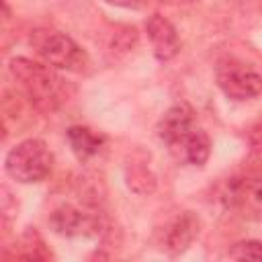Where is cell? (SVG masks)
<instances>
[{
    "label": "cell",
    "instance_id": "6da1fadb",
    "mask_svg": "<svg viewBox=\"0 0 262 262\" xmlns=\"http://www.w3.org/2000/svg\"><path fill=\"white\" fill-rule=\"evenodd\" d=\"M8 72L29 102L41 113L57 111L74 94V86L45 61L41 63L27 57H14L8 63Z\"/></svg>",
    "mask_w": 262,
    "mask_h": 262
},
{
    "label": "cell",
    "instance_id": "7a4b0ae2",
    "mask_svg": "<svg viewBox=\"0 0 262 262\" xmlns=\"http://www.w3.org/2000/svg\"><path fill=\"white\" fill-rule=\"evenodd\" d=\"M31 45L35 47L37 55L51 68L72 72V74H86L90 70L88 53L66 33L33 31Z\"/></svg>",
    "mask_w": 262,
    "mask_h": 262
},
{
    "label": "cell",
    "instance_id": "3957f363",
    "mask_svg": "<svg viewBox=\"0 0 262 262\" xmlns=\"http://www.w3.org/2000/svg\"><path fill=\"white\" fill-rule=\"evenodd\" d=\"M4 168L16 182H41L53 170V154L43 139H25L6 154Z\"/></svg>",
    "mask_w": 262,
    "mask_h": 262
},
{
    "label": "cell",
    "instance_id": "277c9868",
    "mask_svg": "<svg viewBox=\"0 0 262 262\" xmlns=\"http://www.w3.org/2000/svg\"><path fill=\"white\" fill-rule=\"evenodd\" d=\"M219 201L225 209L239 215L262 213V168H248L227 178L219 186Z\"/></svg>",
    "mask_w": 262,
    "mask_h": 262
},
{
    "label": "cell",
    "instance_id": "5b68a950",
    "mask_svg": "<svg viewBox=\"0 0 262 262\" xmlns=\"http://www.w3.org/2000/svg\"><path fill=\"white\" fill-rule=\"evenodd\" d=\"M215 80L221 92L235 102L252 100L262 94V74L254 66L235 57H227L217 63Z\"/></svg>",
    "mask_w": 262,
    "mask_h": 262
},
{
    "label": "cell",
    "instance_id": "8992f818",
    "mask_svg": "<svg viewBox=\"0 0 262 262\" xmlns=\"http://www.w3.org/2000/svg\"><path fill=\"white\" fill-rule=\"evenodd\" d=\"M49 227L57 235L90 237V235H98L100 219L90 211H84V209H80L76 205H70V203H63V205H59L51 211Z\"/></svg>",
    "mask_w": 262,
    "mask_h": 262
},
{
    "label": "cell",
    "instance_id": "52a82bcc",
    "mask_svg": "<svg viewBox=\"0 0 262 262\" xmlns=\"http://www.w3.org/2000/svg\"><path fill=\"white\" fill-rule=\"evenodd\" d=\"M145 31H147V39L151 43L154 55L160 61H170L178 55L180 39L174 25L168 18H164L162 14H151L145 20Z\"/></svg>",
    "mask_w": 262,
    "mask_h": 262
},
{
    "label": "cell",
    "instance_id": "ba28073f",
    "mask_svg": "<svg viewBox=\"0 0 262 262\" xmlns=\"http://www.w3.org/2000/svg\"><path fill=\"white\" fill-rule=\"evenodd\" d=\"M201 231V219L192 213V211H184L180 213L176 219L170 221V225L164 231V250L170 256H178L184 250H188V246L196 239Z\"/></svg>",
    "mask_w": 262,
    "mask_h": 262
},
{
    "label": "cell",
    "instance_id": "9c48e42d",
    "mask_svg": "<svg viewBox=\"0 0 262 262\" xmlns=\"http://www.w3.org/2000/svg\"><path fill=\"white\" fill-rule=\"evenodd\" d=\"M168 149L182 164H188V166H205L207 160H209V156H211V139L196 125L192 131H188L182 139H178Z\"/></svg>",
    "mask_w": 262,
    "mask_h": 262
},
{
    "label": "cell",
    "instance_id": "30bf717a",
    "mask_svg": "<svg viewBox=\"0 0 262 262\" xmlns=\"http://www.w3.org/2000/svg\"><path fill=\"white\" fill-rule=\"evenodd\" d=\"M196 127V119H194V111L188 104H174L170 106L164 117L160 119L158 125V135L160 139L170 147L174 145L178 139H182L188 131H192Z\"/></svg>",
    "mask_w": 262,
    "mask_h": 262
},
{
    "label": "cell",
    "instance_id": "8fae6325",
    "mask_svg": "<svg viewBox=\"0 0 262 262\" xmlns=\"http://www.w3.org/2000/svg\"><path fill=\"white\" fill-rule=\"evenodd\" d=\"M68 141L72 145V151L80 160H88V158L96 156L102 147V135H96L92 129L82 127V125L68 129Z\"/></svg>",
    "mask_w": 262,
    "mask_h": 262
},
{
    "label": "cell",
    "instance_id": "7c38bea8",
    "mask_svg": "<svg viewBox=\"0 0 262 262\" xmlns=\"http://www.w3.org/2000/svg\"><path fill=\"white\" fill-rule=\"evenodd\" d=\"M125 178H127V186L137 192V194H149L156 188V176L149 170L147 164L143 162H131L125 168Z\"/></svg>",
    "mask_w": 262,
    "mask_h": 262
},
{
    "label": "cell",
    "instance_id": "4fadbf2b",
    "mask_svg": "<svg viewBox=\"0 0 262 262\" xmlns=\"http://www.w3.org/2000/svg\"><path fill=\"white\" fill-rule=\"evenodd\" d=\"M23 252L16 254V258H23V260H45L49 258V252L43 248V239L33 231H29L27 235H23Z\"/></svg>",
    "mask_w": 262,
    "mask_h": 262
},
{
    "label": "cell",
    "instance_id": "5bb4252c",
    "mask_svg": "<svg viewBox=\"0 0 262 262\" xmlns=\"http://www.w3.org/2000/svg\"><path fill=\"white\" fill-rule=\"evenodd\" d=\"M227 256L233 260H262V242H258V239L237 242L231 246Z\"/></svg>",
    "mask_w": 262,
    "mask_h": 262
},
{
    "label": "cell",
    "instance_id": "9a60e30c",
    "mask_svg": "<svg viewBox=\"0 0 262 262\" xmlns=\"http://www.w3.org/2000/svg\"><path fill=\"white\" fill-rule=\"evenodd\" d=\"M248 143H250V154H248L250 168H262V121L250 129Z\"/></svg>",
    "mask_w": 262,
    "mask_h": 262
},
{
    "label": "cell",
    "instance_id": "2e32d148",
    "mask_svg": "<svg viewBox=\"0 0 262 262\" xmlns=\"http://www.w3.org/2000/svg\"><path fill=\"white\" fill-rule=\"evenodd\" d=\"M244 14H260L262 12V0H237Z\"/></svg>",
    "mask_w": 262,
    "mask_h": 262
},
{
    "label": "cell",
    "instance_id": "e0dca14e",
    "mask_svg": "<svg viewBox=\"0 0 262 262\" xmlns=\"http://www.w3.org/2000/svg\"><path fill=\"white\" fill-rule=\"evenodd\" d=\"M106 2H111L115 6H125V8H139L143 0H106Z\"/></svg>",
    "mask_w": 262,
    "mask_h": 262
},
{
    "label": "cell",
    "instance_id": "ac0fdd59",
    "mask_svg": "<svg viewBox=\"0 0 262 262\" xmlns=\"http://www.w3.org/2000/svg\"><path fill=\"white\" fill-rule=\"evenodd\" d=\"M166 4H172V6H188V4H194L199 0H162Z\"/></svg>",
    "mask_w": 262,
    "mask_h": 262
}]
</instances>
